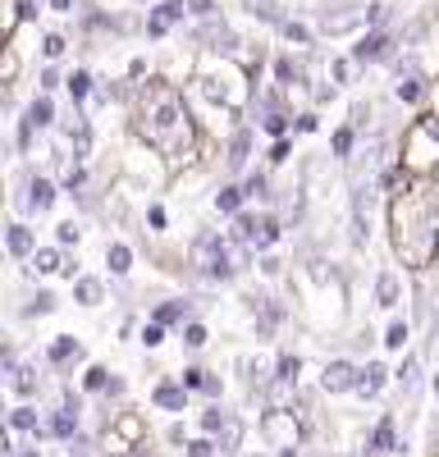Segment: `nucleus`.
<instances>
[{
	"instance_id": "f257e3e1",
	"label": "nucleus",
	"mask_w": 439,
	"mask_h": 457,
	"mask_svg": "<svg viewBox=\"0 0 439 457\" xmlns=\"http://www.w3.org/2000/svg\"><path fill=\"white\" fill-rule=\"evenodd\" d=\"M389 220V247L402 270L426 275L439 265V183L435 179H408L385 202Z\"/></svg>"
},
{
	"instance_id": "f03ea898",
	"label": "nucleus",
	"mask_w": 439,
	"mask_h": 457,
	"mask_svg": "<svg viewBox=\"0 0 439 457\" xmlns=\"http://www.w3.org/2000/svg\"><path fill=\"white\" fill-rule=\"evenodd\" d=\"M137 142L156 146L170 165H188L197 156V120L188 101H183L170 83H146L137 92V114H133Z\"/></svg>"
},
{
	"instance_id": "7ed1b4c3",
	"label": "nucleus",
	"mask_w": 439,
	"mask_h": 457,
	"mask_svg": "<svg viewBox=\"0 0 439 457\" xmlns=\"http://www.w3.org/2000/svg\"><path fill=\"white\" fill-rule=\"evenodd\" d=\"M188 265L202 284H234L243 270L256 265V252L234 243L229 234H220V228H197L188 243Z\"/></svg>"
},
{
	"instance_id": "20e7f679",
	"label": "nucleus",
	"mask_w": 439,
	"mask_h": 457,
	"mask_svg": "<svg viewBox=\"0 0 439 457\" xmlns=\"http://www.w3.org/2000/svg\"><path fill=\"white\" fill-rule=\"evenodd\" d=\"M398 165L412 179H435V170H439V124H435V114H421V120H412L408 129H402Z\"/></svg>"
},
{
	"instance_id": "39448f33",
	"label": "nucleus",
	"mask_w": 439,
	"mask_h": 457,
	"mask_svg": "<svg viewBox=\"0 0 439 457\" xmlns=\"http://www.w3.org/2000/svg\"><path fill=\"white\" fill-rule=\"evenodd\" d=\"M293 120H298V114L288 110L284 87H270V92H256V96H252V124L261 129V133L288 137V133H293Z\"/></svg>"
},
{
	"instance_id": "423d86ee",
	"label": "nucleus",
	"mask_w": 439,
	"mask_h": 457,
	"mask_svg": "<svg viewBox=\"0 0 439 457\" xmlns=\"http://www.w3.org/2000/svg\"><path fill=\"white\" fill-rule=\"evenodd\" d=\"M256 430H261V439H266L270 453H279V448H298L307 426H302V416L293 411V407H270V411L261 416V426H256Z\"/></svg>"
},
{
	"instance_id": "0eeeda50",
	"label": "nucleus",
	"mask_w": 439,
	"mask_h": 457,
	"mask_svg": "<svg viewBox=\"0 0 439 457\" xmlns=\"http://www.w3.org/2000/svg\"><path fill=\"white\" fill-rule=\"evenodd\" d=\"M124 179H133V183H142V187H161V183L170 179V161L161 156L156 146L137 142V146L128 151V161H124Z\"/></svg>"
},
{
	"instance_id": "6e6552de",
	"label": "nucleus",
	"mask_w": 439,
	"mask_h": 457,
	"mask_svg": "<svg viewBox=\"0 0 439 457\" xmlns=\"http://www.w3.org/2000/svg\"><path fill=\"white\" fill-rule=\"evenodd\" d=\"M60 197H64V187H60V183H51L46 174H32V179L23 183V197H19V206H23L28 215H51Z\"/></svg>"
},
{
	"instance_id": "1a4fd4ad",
	"label": "nucleus",
	"mask_w": 439,
	"mask_h": 457,
	"mask_svg": "<svg viewBox=\"0 0 439 457\" xmlns=\"http://www.w3.org/2000/svg\"><path fill=\"white\" fill-rule=\"evenodd\" d=\"M389 453H402V444H398V416L393 411H385L380 421L361 435V457H389Z\"/></svg>"
},
{
	"instance_id": "9d476101",
	"label": "nucleus",
	"mask_w": 439,
	"mask_h": 457,
	"mask_svg": "<svg viewBox=\"0 0 439 457\" xmlns=\"http://www.w3.org/2000/svg\"><path fill=\"white\" fill-rule=\"evenodd\" d=\"M357 375H361V366L348 357L325 361L320 366V394H357Z\"/></svg>"
},
{
	"instance_id": "9b49d317",
	"label": "nucleus",
	"mask_w": 439,
	"mask_h": 457,
	"mask_svg": "<svg viewBox=\"0 0 439 457\" xmlns=\"http://www.w3.org/2000/svg\"><path fill=\"white\" fill-rule=\"evenodd\" d=\"M389 51H393V37L385 28H366L357 37V46L348 51V60L352 64H380V60H389Z\"/></svg>"
},
{
	"instance_id": "f8f14e48",
	"label": "nucleus",
	"mask_w": 439,
	"mask_h": 457,
	"mask_svg": "<svg viewBox=\"0 0 439 457\" xmlns=\"http://www.w3.org/2000/svg\"><path fill=\"white\" fill-rule=\"evenodd\" d=\"M252 137H256V124H238L229 129V142H225V170L234 179L247 174V161H252Z\"/></svg>"
},
{
	"instance_id": "ddd939ff",
	"label": "nucleus",
	"mask_w": 439,
	"mask_h": 457,
	"mask_svg": "<svg viewBox=\"0 0 439 457\" xmlns=\"http://www.w3.org/2000/svg\"><path fill=\"white\" fill-rule=\"evenodd\" d=\"M188 389H183V379L178 375H161L156 379V389H152V407L156 411H170V416H183V411H188Z\"/></svg>"
},
{
	"instance_id": "4468645a",
	"label": "nucleus",
	"mask_w": 439,
	"mask_h": 457,
	"mask_svg": "<svg viewBox=\"0 0 439 457\" xmlns=\"http://www.w3.org/2000/svg\"><path fill=\"white\" fill-rule=\"evenodd\" d=\"M193 10H188V0H161V5L146 14V37H152V42H161V37H170V28L174 23H183Z\"/></svg>"
},
{
	"instance_id": "2eb2a0df",
	"label": "nucleus",
	"mask_w": 439,
	"mask_h": 457,
	"mask_svg": "<svg viewBox=\"0 0 439 457\" xmlns=\"http://www.w3.org/2000/svg\"><path fill=\"white\" fill-rule=\"evenodd\" d=\"M87 353H83V338L79 334H55L51 343H46V353H42V361L51 366V370H69L73 361H83Z\"/></svg>"
},
{
	"instance_id": "dca6fc26",
	"label": "nucleus",
	"mask_w": 439,
	"mask_h": 457,
	"mask_svg": "<svg viewBox=\"0 0 439 457\" xmlns=\"http://www.w3.org/2000/svg\"><path fill=\"white\" fill-rule=\"evenodd\" d=\"M247 206H252V202H247V193H243V183H238V179H225V183H220L215 193H211V211H215V215H225V220H238Z\"/></svg>"
},
{
	"instance_id": "f3484780",
	"label": "nucleus",
	"mask_w": 439,
	"mask_h": 457,
	"mask_svg": "<svg viewBox=\"0 0 439 457\" xmlns=\"http://www.w3.org/2000/svg\"><path fill=\"white\" fill-rule=\"evenodd\" d=\"M152 320H161L170 329H183L188 320H197V302L193 297H165V302H156V307H152Z\"/></svg>"
},
{
	"instance_id": "a211bd4d",
	"label": "nucleus",
	"mask_w": 439,
	"mask_h": 457,
	"mask_svg": "<svg viewBox=\"0 0 439 457\" xmlns=\"http://www.w3.org/2000/svg\"><path fill=\"white\" fill-rule=\"evenodd\" d=\"M371 297H376V307H385V312H398V302L408 297V293H402V270H398V265H385V270L376 275V288H371Z\"/></svg>"
},
{
	"instance_id": "6ab92c4d",
	"label": "nucleus",
	"mask_w": 439,
	"mask_h": 457,
	"mask_svg": "<svg viewBox=\"0 0 439 457\" xmlns=\"http://www.w3.org/2000/svg\"><path fill=\"white\" fill-rule=\"evenodd\" d=\"M46 435L51 439H60V444H69V439H79L83 435V411L79 407H55L51 416H46Z\"/></svg>"
},
{
	"instance_id": "aec40b11",
	"label": "nucleus",
	"mask_w": 439,
	"mask_h": 457,
	"mask_svg": "<svg viewBox=\"0 0 439 457\" xmlns=\"http://www.w3.org/2000/svg\"><path fill=\"white\" fill-rule=\"evenodd\" d=\"M5 252H10L14 261H32V252H37V228H32L28 220H10V224H5Z\"/></svg>"
},
{
	"instance_id": "412c9836",
	"label": "nucleus",
	"mask_w": 439,
	"mask_h": 457,
	"mask_svg": "<svg viewBox=\"0 0 439 457\" xmlns=\"http://www.w3.org/2000/svg\"><path fill=\"white\" fill-rule=\"evenodd\" d=\"M69 270V256H64V247H37L32 252V261H28V275L32 279H51V275H64Z\"/></svg>"
},
{
	"instance_id": "4be33fe9",
	"label": "nucleus",
	"mask_w": 439,
	"mask_h": 457,
	"mask_svg": "<svg viewBox=\"0 0 439 457\" xmlns=\"http://www.w3.org/2000/svg\"><path fill=\"white\" fill-rule=\"evenodd\" d=\"M389 379H393V370H389L380 357H371V361L361 366V375H357V394H361V398H380Z\"/></svg>"
},
{
	"instance_id": "5701e85b",
	"label": "nucleus",
	"mask_w": 439,
	"mask_h": 457,
	"mask_svg": "<svg viewBox=\"0 0 439 457\" xmlns=\"http://www.w3.org/2000/svg\"><path fill=\"white\" fill-rule=\"evenodd\" d=\"M238 183H243L247 202H256V206H275V183H270V170H247Z\"/></svg>"
},
{
	"instance_id": "b1692460",
	"label": "nucleus",
	"mask_w": 439,
	"mask_h": 457,
	"mask_svg": "<svg viewBox=\"0 0 439 457\" xmlns=\"http://www.w3.org/2000/svg\"><path fill=\"white\" fill-rule=\"evenodd\" d=\"M105 270H110V279H128L133 275V247L124 238L105 243Z\"/></svg>"
},
{
	"instance_id": "393cba45",
	"label": "nucleus",
	"mask_w": 439,
	"mask_h": 457,
	"mask_svg": "<svg viewBox=\"0 0 439 457\" xmlns=\"http://www.w3.org/2000/svg\"><path fill=\"white\" fill-rule=\"evenodd\" d=\"M5 375H10V389H14L23 403H32L37 394H42V375H37V366H23V361H19V366L5 370Z\"/></svg>"
},
{
	"instance_id": "a878e982",
	"label": "nucleus",
	"mask_w": 439,
	"mask_h": 457,
	"mask_svg": "<svg viewBox=\"0 0 439 457\" xmlns=\"http://www.w3.org/2000/svg\"><path fill=\"white\" fill-rule=\"evenodd\" d=\"M73 302H79V307H87V312H96L101 302H105V279L79 275V279H73Z\"/></svg>"
},
{
	"instance_id": "bb28decb",
	"label": "nucleus",
	"mask_w": 439,
	"mask_h": 457,
	"mask_svg": "<svg viewBox=\"0 0 439 457\" xmlns=\"http://www.w3.org/2000/svg\"><path fill=\"white\" fill-rule=\"evenodd\" d=\"M23 120L37 129V133H46V129H55V101L42 92V96H32L28 101V110H23Z\"/></svg>"
},
{
	"instance_id": "cd10ccee",
	"label": "nucleus",
	"mask_w": 439,
	"mask_h": 457,
	"mask_svg": "<svg viewBox=\"0 0 439 457\" xmlns=\"http://www.w3.org/2000/svg\"><path fill=\"white\" fill-rule=\"evenodd\" d=\"M393 385L408 394V398H417V389H421V357L417 353H408L398 361V370H393Z\"/></svg>"
},
{
	"instance_id": "c85d7f7f",
	"label": "nucleus",
	"mask_w": 439,
	"mask_h": 457,
	"mask_svg": "<svg viewBox=\"0 0 439 457\" xmlns=\"http://www.w3.org/2000/svg\"><path fill=\"white\" fill-rule=\"evenodd\" d=\"M412 343V320L408 316H393L389 325H385V334H380V348L385 353H402Z\"/></svg>"
},
{
	"instance_id": "c756f323",
	"label": "nucleus",
	"mask_w": 439,
	"mask_h": 457,
	"mask_svg": "<svg viewBox=\"0 0 439 457\" xmlns=\"http://www.w3.org/2000/svg\"><path fill=\"white\" fill-rule=\"evenodd\" d=\"M10 430L32 435V439H42V435H46V426H42V416H37V407H32V403H19V407L10 411Z\"/></svg>"
},
{
	"instance_id": "7c9ffc66",
	"label": "nucleus",
	"mask_w": 439,
	"mask_h": 457,
	"mask_svg": "<svg viewBox=\"0 0 439 457\" xmlns=\"http://www.w3.org/2000/svg\"><path fill=\"white\" fill-rule=\"evenodd\" d=\"M51 312H60V297L51 293V288H37L23 307H19V316L23 320H42V316H51Z\"/></svg>"
},
{
	"instance_id": "2f4dec72",
	"label": "nucleus",
	"mask_w": 439,
	"mask_h": 457,
	"mask_svg": "<svg viewBox=\"0 0 439 457\" xmlns=\"http://www.w3.org/2000/svg\"><path fill=\"white\" fill-rule=\"evenodd\" d=\"M302 83H307V73H302V64L293 60V55H279V60H275V87L293 92V87H302Z\"/></svg>"
},
{
	"instance_id": "473e14b6",
	"label": "nucleus",
	"mask_w": 439,
	"mask_h": 457,
	"mask_svg": "<svg viewBox=\"0 0 439 457\" xmlns=\"http://www.w3.org/2000/svg\"><path fill=\"white\" fill-rule=\"evenodd\" d=\"M329 156H335V161H352L357 156V129L352 124H344V129H335V133H329Z\"/></svg>"
},
{
	"instance_id": "72a5a7b5",
	"label": "nucleus",
	"mask_w": 439,
	"mask_h": 457,
	"mask_svg": "<svg viewBox=\"0 0 439 457\" xmlns=\"http://www.w3.org/2000/svg\"><path fill=\"white\" fill-rule=\"evenodd\" d=\"M229 421H234V411H229L225 403H211V407L202 411V421H197V426H202V435L220 439V435H225V426H229Z\"/></svg>"
},
{
	"instance_id": "f704fd0d",
	"label": "nucleus",
	"mask_w": 439,
	"mask_h": 457,
	"mask_svg": "<svg viewBox=\"0 0 439 457\" xmlns=\"http://www.w3.org/2000/svg\"><path fill=\"white\" fill-rule=\"evenodd\" d=\"M142 224H146V234H152V238H165V234H170V211H165V202H142Z\"/></svg>"
},
{
	"instance_id": "c9c22d12",
	"label": "nucleus",
	"mask_w": 439,
	"mask_h": 457,
	"mask_svg": "<svg viewBox=\"0 0 439 457\" xmlns=\"http://www.w3.org/2000/svg\"><path fill=\"white\" fill-rule=\"evenodd\" d=\"M64 87H69L73 110H83V105H87V96H92V73H87V69H73L69 79H64Z\"/></svg>"
},
{
	"instance_id": "e433bc0d",
	"label": "nucleus",
	"mask_w": 439,
	"mask_h": 457,
	"mask_svg": "<svg viewBox=\"0 0 439 457\" xmlns=\"http://www.w3.org/2000/svg\"><path fill=\"white\" fill-rule=\"evenodd\" d=\"M275 379H279V385H293V389H298V379H302V357H298V353H279V357H275Z\"/></svg>"
},
{
	"instance_id": "4c0bfd02",
	"label": "nucleus",
	"mask_w": 439,
	"mask_h": 457,
	"mask_svg": "<svg viewBox=\"0 0 439 457\" xmlns=\"http://www.w3.org/2000/svg\"><path fill=\"white\" fill-rule=\"evenodd\" d=\"M110 426H115V430H120V435H124L133 448H142V435H146V426H142V416H137V411H120Z\"/></svg>"
},
{
	"instance_id": "58836bf2",
	"label": "nucleus",
	"mask_w": 439,
	"mask_h": 457,
	"mask_svg": "<svg viewBox=\"0 0 439 457\" xmlns=\"http://www.w3.org/2000/svg\"><path fill=\"white\" fill-rule=\"evenodd\" d=\"M393 96H398L402 105H417V101L426 96V83H421V73H402V79H398V87H393Z\"/></svg>"
},
{
	"instance_id": "ea45409f",
	"label": "nucleus",
	"mask_w": 439,
	"mask_h": 457,
	"mask_svg": "<svg viewBox=\"0 0 439 457\" xmlns=\"http://www.w3.org/2000/svg\"><path fill=\"white\" fill-rule=\"evenodd\" d=\"M178 338H183V353H202L206 343H211V329L202 320H188V325L178 329Z\"/></svg>"
},
{
	"instance_id": "a19ab883",
	"label": "nucleus",
	"mask_w": 439,
	"mask_h": 457,
	"mask_svg": "<svg viewBox=\"0 0 439 457\" xmlns=\"http://www.w3.org/2000/svg\"><path fill=\"white\" fill-rule=\"evenodd\" d=\"M165 334H170V325H161V320H142V329H137V343L146 353H156L161 343H165Z\"/></svg>"
},
{
	"instance_id": "79ce46f5",
	"label": "nucleus",
	"mask_w": 439,
	"mask_h": 457,
	"mask_svg": "<svg viewBox=\"0 0 439 457\" xmlns=\"http://www.w3.org/2000/svg\"><path fill=\"white\" fill-rule=\"evenodd\" d=\"M79 243H83V224L79 220H60L55 224V247L69 252V247H79Z\"/></svg>"
},
{
	"instance_id": "37998d69",
	"label": "nucleus",
	"mask_w": 439,
	"mask_h": 457,
	"mask_svg": "<svg viewBox=\"0 0 439 457\" xmlns=\"http://www.w3.org/2000/svg\"><path fill=\"white\" fill-rule=\"evenodd\" d=\"M225 448H220V439H211V435H197V439H188L183 444V457H220Z\"/></svg>"
},
{
	"instance_id": "c03bdc74",
	"label": "nucleus",
	"mask_w": 439,
	"mask_h": 457,
	"mask_svg": "<svg viewBox=\"0 0 439 457\" xmlns=\"http://www.w3.org/2000/svg\"><path fill=\"white\" fill-rule=\"evenodd\" d=\"M110 375H115V370L87 366V370H83V394H105V389H110Z\"/></svg>"
},
{
	"instance_id": "a18cd8bd",
	"label": "nucleus",
	"mask_w": 439,
	"mask_h": 457,
	"mask_svg": "<svg viewBox=\"0 0 439 457\" xmlns=\"http://www.w3.org/2000/svg\"><path fill=\"white\" fill-rule=\"evenodd\" d=\"M178 379H183V389H188V394H202V389H206V379H211V370L193 361V366H183V370H178Z\"/></svg>"
},
{
	"instance_id": "49530a36",
	"label": "nucleus",
	"mask_w": 439,
	"mask_h": 457,
	"mask_svg": "<svg viewBox=\"0 0 439 457\" xmlns=\"http://www.w3.org/2000/svg\"><path fill=\"white\" fill-rule=\"evenodd\" d=\"M266 161H270V170L288 165V161H293V137H275V142H270V151H266Z\"/></svg>"
},
{
	"instance_id": "de8ad7c7",
	"label": "nucleus",
	"mask_w": 439,
	"mask_h": 457,
	"mask_svg": "<svg viewBox=\"0 0 439 457\" xmlns=\"http://www.w3.org/2000/svg\"><path fill=\"white\" fill-rule=\"evenodd\" d=\"M279 32L288 37L293 46H311V28H307V23H298V19H288V23H284Z\"/></svg>"
},
{
	"instance_id": "09e8293b",
	"label": "nucleus",
	"mask_w": 439,
	"mask_h": 457,
	"mask_svg": "<svg viewBox=\"0 0 439 457\" xmlns=\"http://www.w3.org/2000/svg\"><path fill=\"white\" fill-rule=\"evenodd\" d=\"M64 51H69V42H64L60 32H46V37H42V55H46V60H60Z\"/></svg>"
},
{
	"instance_id": "8fccbe9b",
	"label": "nucleus",
	"mask_w": 439,
	"mask_h": 457,
	"mask_svg": "<svg viewBox=\"0 0 439 457\" xmlns=\"http://www.w3.org/2000/svg\"><path fill=\"white\" fill-rule=\"evenodd\" d=\"M256 270H261L266 279H279V275H284V261H279L275 252H266V256H256Z\"/></svg>"
},
{
	"instance_id": "3c124183",
	"label": "nucleus",
	"mask_w": 439,
	"mask_h": 457,
	"mask_svg": "<svg viewBox=\"0 0 439 457\" xmlns=\"http://www.w3.org/2000/svg\"><path fill=\"white\" fill-rule=\"evenodd\" d=\"M316 129H320V114H316V110H302L298 120H293V133H302V137L316 133Z\"/></svg>"
},
{
	"instance_id": "603ef678",
	"label": "nucleus",
	"mask_w": 439,
	"mask_h": 457,
	"mask_svg": "<svg viewBox=\"0 0 439 457\" xmlns=\"http://www.w3.org/2000/svg\"><path fill=\"white\" fill-rule=\"evenodd\" d=\"M124 394H128V385H124V375H110V389L101 394L105 403H124Z\"/></svg>"
},
{
	"instance_id": "864d4df0",
	"label": "nucleus",
	"mask_w": 439,
	"mask_h": 457,
	"mask_svg": "<svg viewBox=\"0 0 439 457\" xmlns=\"http://www.w3.org/2000/svg\"><path fill=\"white\" fill-rule=\"evenodd\" d=\"M202 394H206L211 403H220V398H225V379H220V375L211 370V379H206V389H202Z\"/></svg>"
},
{
	"instance_id": "5fc2aeb1",
	"label": "nucleus",
	"mask_w": 439,
	"mask_h": 457,
	"mask_svg": "<svg viewBox=\"0 0 439 457\" xmlns=\"http://www.w3.org/2000/svg\"><path fill=\"white\" fill-rule=\"evenodd\" d=\"M193 19H215V0H188Z\"/></svg>"
},
{
	"instance_id": "6e6d98bb",
	"label": "nucleus",
	"mask_w": 439,
	"mask_h": 457,
	"mask_svg": "<svg viewBox=\"0 0 439 457\" xmlns=\"http://www.w3.org/2000/svg\"><path fill=\"white\" fill-rule=\"evenodd\" d=\"M60 83H64V79H60V73H55V69H42V92H46V96H51V92H55Z\"/></svg>"
},
{
	"instance_id": "4d7b16f0",
	"label": "nucleus",
	"mask_w": 439,
	"mask_h": 457,
	"mask_svg": "<svg viewBox=\"0 0 439 457\" xmlns=\"http://www.w3.org/2000/svg\"><path fill=\"white\" fill-rule=\"evenodd\" d=\"M348 69H352V60H335V83H348Z\"/></svg>"
},
{
	"instance_id": "13d9d810",
	"label": "nucleus",
	"mask_w": 439,
	"mask_h": 457,
	"mask_svg": "<svg viewBox=\"0 0 439 457\" xmlns=\"http://www.w3.org/2000/svg\"><path fill=\"white\" fill-rule=\"evenodd\" d=\"M165 439H170V444H188V435H183V426H178V421L165 430Z\"/></svg>"
},
{
	"instance_id": "bf43d9fd",
	"label": "nucleus",
	"mask_w": 439,
	"mask_h": 457,
	"mask_svg": "<svg viewBox=\"0 0 439 457\" xmlns=\"http://www.w3.org/2000/svg\"><path fill=\"white\" fill-rule=\"evenodd\" d=\"M37 14V0H19V19H32Z\"/></svg>"
},
{
	"instance_id": "052dcab7",
	"label": "nucleus",
	"mask_w": 439,
	"mask_h": 457,
	"mask_svg": "<svg viewBox=\"0 0 439 457\" xmlns=\"http://www.w3.org/2000/svg\"><path fill=\"white\" fill-rule=\"evenodd\" d=\"M51 10L55 14H73V0H51Z\"/></svg>"
},
{
	"instance_id": "680f3d73",
	"label": "nucleus",
	"mask_w": 439,
	"mask_h": 457,
	"mask_svg": "<svg viewBox=\"0 0 439 457\" xmlns=\"http://www.w3.org/2000/svg\"><path fill=\"white\" fill-rule=\"evenodd\" d=\"M430 394H435V398H439V370H435V375H430Z\"/></svg>"
},
{
	"instance_id": "e2e57ef3",
	"label": "nucleus",
	"mask_w": 439,
	"mask_h": 457,
	"mask_svg": "<svg viewBox=\"0 0 439 457\" xmlns=\"http://www.w3.org/2000/svg\"><path fill=\"white\" fill-rule=\"evenodd\" d=\"M14 457H42V453H37V448H19Z\"/></svg>"
},
{
	"instance_id": "0e129e2a",
	"label": "nucleus",
	"mask_w": 439,
	"mask_h": 457,
	"mask_svg": "<svg viewBox=\"0 0 439 457\" xmlns=\"http://www.w3.org/2000/svg\"><path fill=\"white\" fill-rule=\"evenodd\" d=\"M275 457H298V448H279Z\"/></svg>"
},
{
	"instance_id": "69168bd1",
	"label": "nucleus",
	"mask_w": 439,
	"mask_h": 457,
	"mask_svg": "<svg viewBox=\"0 0 439 457\" xmlns=\"http://www.w3.org/2000/svg\"><path fill=\"white\" fill-rule=\"evenodd\" d=\"M256 457H266V453H256Z\"/></svg>"
}]
</instances>
